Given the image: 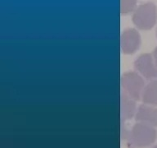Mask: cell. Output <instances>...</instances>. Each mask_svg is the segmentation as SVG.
<instances>
[{"instance_id":"7","label":"cell","mask_w":157,"mask_h":148,"mask_svg":"<svg viewBox=\"0 0 157 148\" xmlns=\"http://www.w3.org/2000/svg\"><path fill=\"white\" fill-rule=\"evenodd\" d=\"M137 113V107L135 100L128 96L127 94H123L121 96V114L124 120H129L135 116Z\"/></svg>"},{"instance_id":"5","label":"cell","mask_w":157,"mask_h":148,"mask_svg":"<svg viewBox=\"0 0 157 148\" xmlns=\"http://www.w3.org/2000/svg\"><path fill=\"white\" fill-rule=\"evenodd\" d=\"M141 37L134 29H127L121 35V49L124 54H134L139 49Z\"/></svg>"},{"instance_id":"3","label":"cell","mask_w":157,"mask_h":148,"mask_svg":"<svg viewBox=\"0 0 157 148\" xmlns=\"http://www.w3.org/2000/svg\"><path fill=\"white\" fill-rule=\"evenodd\" d=\"M121 85L125 94L135 101L142 99V91L145 88V82L139 74L134 72H128L122 76Z\"/></svg>"},{"instance_id":"11","label":"cell","mask_w":157,"mask_h":148,"mask_svg":"<svg viewBox=\"0 0 157 148\" xmlns=\"http://www.w3.org/2000/svg\"><path fill=\"white\" fill-rule=\"evenodd\" d=\"M153 148H157V146H154V147Z\"/></svg>"},{"instance_id":"2","label":"cell","mask_w":157,"mask_h":148,"mask_svg":"<svg viewBox=\"0 0 157 148\" xmlns=\"http://www.w3.org/2000/svg\"><path fill=\"white\" fill-rule=\"evenodd\" d=\"M157 21V9L152 2L140 5L132 16V22L137 28L150 30L154 27Z\"/></svg>"},{"instance_id":"4","label":"cell","mask_w":157,"mask_h":148,"mask_svg":"<svg viewBox=\"0 0 157 148\" xmlns=\"http://www.w3.org/2000/svg\"><path fill=\"white\" fill-rule=\"evenodd\" d=\"M135 68L147 79L157 78V66L151 54H143L134 62Z\"/></svg>"},{"instance_id":"8","label":"cell","mask_w":157,"mask_h":148,"mask_svg":"<svg viewBox=\"0 0 157 148\" xmlns=\"http://www.w3.org/2000/svg\"><path fill=\"white\" fill-rule=\"evenodd\" d=\"M143 103L150 105H157V80L151 81L145 86L142 94Z\"/></svg>"},{"instance_id":"6","label":"cell","mask_w":157,"mask_h":148,"mask_svg":"<svg viewBox=\"0 0 157 148\" xmlns=\"http://www.w3.org/2000/svg\"><path fill=\"white\" fill-rule=\"evenodd\" d=\"M135 119L138 123L157 127V107L150 105H140L135 114Z\"/></svg>"},{"instance_id":"10","label":"cell","mask_w":157,"mask_h":148,"mask_svg":"<svg viewBox=\"0 0 157 148\" xmlns=\"http://www.w3.org/2000/svg\"><path fill=\"white\" fill-rule=\"evenodd\" d=\"M153 57H154L155 63V64H156L157 66V47L155 49L154 53H153Z\"/></svg>"},{"instance_id":"1","label":"cell","mask_w":157,"mask_h":148,"mask_svg":"<svg viewBox=\"0 0 157 148\" xmlns=\"http://www.w3.org/2000/svg\"><path fill=\"white\" fill-rule=\"evenodd\" d=\"M157 138V132L153 126L137 123L129 132L125 131L124 138L131 148H143L151 145Z\"/></svg>"},{"instance_id":"9","label":"cell","mask_w":157,"mask_h":148,"mask_svg":"<svg viewBox=\"0 0 157 148\" xmlns=\"http://www.w3.org/2000/svg\"><path fill=\"white\" fill-rule=\"evenodd\" d=\"M137 0H120V12L122 15H128L134 10Z\"/></svg>"}]
</instances>
